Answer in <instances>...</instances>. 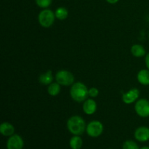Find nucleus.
I'll return each instance as SVG.
<instances>
[{
	"mask_svg": "<svg viewBox=\"0 0 149 149\" xmlns=\"http://www.w3.org/2000/svg\"><path fill=\"white\" fill-rule=\"evenodd\" d=\"M103 125L100 121L93 120L88 123L86 128L87 134L91 138H97L100 136L103 132Z\"/></svg>",
	"mask_w": 149,
	"mask_h": 149,
	"instance_id": "obj_5",
	"label": "nucleus"
},
{
	"mask_svg": "<svg viewBox=\"0 0 149 149\" xmlns=\"http://www.w3.org/2000/svg\"><path fill=\"white\" fill-rule=\"evenodd\" d=\"M135 111L137 114L143 118L149 116V101L147 99L141 98L136 102Z\"/></svg>",
	"mask_w": 149,
	"mask_h": 149,
	"instance_id": "obj_6",
	"label": "nucleus"
},
{
	"mask_svg": "<svg viewBox=\"0 0 149 149\" xmlns=\"http://www.w3.org/2000/svg\"><path fill=\"white\" fill-rule=\"evenodd\" d=\"M52 80H53V76L51 70H48L45 73H42L39 77V83L43 85H49L51 83H52Z\"/></svg>",
	"mask_w": 149,
	"mask_h": 149,
	"instance_id": "obj_12",
	"label": "nucleus"
},
{
	"mask_svg": "<svg viewBox=\"0 0 149 149\" xmlns=\"http://www.w3.org/2000/svg\"><path fill=\"white\" fill-rule=\"evenodd\" d=\"M83 111L87 115H93L97 111V103L93 98L87 99L83 103Z\"/></svg>",
	"mask_w": 149,
	"mask_h": 149,
	"instance_id": "obj_10",
	"label": "nucleus"
},
{
	"mask_svg": "<svg viewBox=\"0 0 149 149\" xmlns=\"http://www.w3.org/2000/svg\"><path fill=\"white\" fill-rule=\"evenodd\" d=\"M67 128L74 135H81L86 131L87 125L81 116L74 115L71 116L67 121Z\"/></svg>",
	"mask_w": 149,
	"mask_h": 149,
	"instance_id": "obj_1",
	"label": "nucleus"
},
{
	"mask_svg": "<svg viewBox=\"0 0 149 149\" xmlns=\"http://www.w3.org/2000/svg\"><path fill=\"white\" fill-rule=\"evenodd\" d=\"M61 92V85L58 82H52L48 86L47 93L49 95L55 97Z\"/></svg>",
	"mask_w": 149,
	"mask_h": 149,
	"instance_id": "obj_16",
	"label": "nucleus"
},
{
	"mask_svg": "<svg viewBox=\"0 0 149 149\" xmlns=\"http://www.w3.org/2000/svg\"><path fill=\"white\" fill-rule=\"evenodd\" d=\"M148 36H149V34H148Z\"/></svg>",
	"mask_w": 149,
	"mask_h": 149,
	"instance_id": "obj_24",
	"label": "nucleus"
},
{
	"mask_svg": "<svg viewBox=\"0 0 149 149\" xmlns=\"http://www.w3.org/2000/svg\"><path fill=\"white\" fill-rule=\"evenodd\" d=\"M122 149H140L138 144L132 140L125 141L122 145Z\"/></svg>",
	"mask_w": 149,
	"mask_h": 149,
	"instance_id": "obj_18",
	"label": "nucleus"
},
{
	"mask_svg": "<svg viewBox=\"0 0 149 149\" xmlns=\"http://www.w3.org/2000/svg\"><path fill=\"white\" fill-rule=\"evenodd\" d=\"M145 63H146V68L149 70V53L147 54L146 56Z\"/></svg>",
	"mask_w": 149,
	"mask_h": 149,
	"instance_id": "obj_21",
	"label": "nucleus"
},
{
	"mask_svg": "<svg viewBox=\"0 0 149 149\" xmlns=\"http://www.w3.org/2000/svg\"><path fill=\"white\" fill-rule=\"evenodd\" d=\"M55 80L60 85L70 86L74 83V76L70 71L61 70L55 74Z\"/></svg>",
	"mask_w": 149,
	"mask_h": 149,
	"instance_id": "obj_4",
	"label": "nucleus"
},
{
	"mask_svg": "<svg viewBox=\"0 0 149 149\" xmlns=\"http://www.w3.org/2000/svg\"><path fill=\"white\" fill-rule=\"evenodd\" d=\"M55 17V13L49 9H44L38 15V21L43 28H49L53 25Z\"/></svg>",
	"mask_w": 149,
	"mask_h": 149,
	"instance_id": "obj_3",
	"label": "nucleus"
},
{
	"mask_svg": "<svg viewBox=\"0 0 149 149\" xmlns=\"http://www.w3.org/2000/svg\"><path fill=\"white\" fill-rule=\"evenodd\" d=\"M106 1H107L108 3H109V4H116V3L119 1V0H106Z\"/></svg>",
	"mask_w": 149,
	"mask_h": 149,
	"instance_id": "obj_22",
	"label": "nucleus"
},
{
	"mask_svg": "<svg viewBox=\"0 0 149 149\" xmlns=\"http://www.w3.org/2000/svg\"><path fill=\"white\" fill-rule=\"evenodd\" d=\"M137 79L138 82L144 86L149 85V70L142 69L138 73Z\"/></svg>",
	"mask_w": 149,
	"mask_h": 149,
	"instance_id": "obj_13",
	"label": "nucleus"
},
{
	"mask_svg": "<svg viewBox=\"0 0 149 149\" xmlns=\"http://www.w3.org/2000/svg\"><path fill=\"white\" fill-rule=\"evenodd\" d=\"M88 95L90 97H93V98L97 97L99 95L98 89L96 88V87H91L90 89H89Z\"/></svg>",
	"mask_w": 149,
	"mask_h": 149,
	"instance_id": "obj_20",
	"label": "nucleus"
},
{
	"mask_svg": "<svg viewBox=\"0 0 149 149\" xmlns=\"http://www.w3.org/2000/svg\"><path fill=\"white\" fill-rule=\"evenodd\" d=\"M82 145V139L79 135H74L70 139L69 146L71 149H81Z\"/></svg>",
	"mask_w": 149,
	"mask_h": 149,
	"instance_id": "obj_15",
	"label": "nucleus"
},
{
	"mask_svg": "<svg viewBox=\"0 0 149 149\" xmlns=\"http://www.w3.org/2000/svg\"><path fill=\"white\" fill-rule=\"evenodd\" d=\"M140 149H149V147L148 146H143V147H142V148H141Z\"/></svg>",
	"mask_w": 149,
	"mask_h": 149,
	"instance_id": "obj_23",
	"label": "nucleus"
},
{
	"mask_svg": "<svg viewBox=\"0 0 149 149\" xmlns=\"http://www.w3.org/2000/svg\"><path fill=\"white\" fill-rule=\"evenodd\" d=\"M135 138L140 142H146L149 140V128L142 126L137 128L134 133Z\"/></svg>",
	"mask_w": 149,
	"mask_h": 149,
	"instance_id": "obj_9",
	"label": "nucleus"
},
{
	"mask_svg": "<svg viewBox=\"0 0 149 149\" xmlns=\"http://www.w3.org/2000/svg\"><path fill=\"white\" fill-rule=\"evenodd\" d=\"M89 90L87 89V86L82 82L74 83L71 85V90H70V95L71 98L76 102L81 103L87 100Z\"/></svg>",
	"mask_w": 149,
	"mask_h": 149,
	"instance_id": "obj_2",
	"label": "nucleus"
},
{
	"mask_svg": "<svg viewBox=\"0 0 149 149\" xmlns=\"http://www.w3.org/2000/svg\"><path fill=\"white\" fill-rule=\"evenodd\" d=\"M52 0H35V2L38 7L43 9H47L52 4Z\"/></svg>",
	"mask_w": 149,
	"mask_h": 149,
	"instance_id": "obj_19",
	"label": "nucleus"
},
{
	"mask_svg": "<svg viewBox=\"0 0 149 149\" xmlns=\"http://www.w3.org/2000/svg\"><path fill=\"white\" fill-rule=\"evenodd\" d=\"M140 96V91L137 88H132L127 93L122 94V101L125 104H132L136 101Z\"/></svg>",
	"mask_w": 149,
	"mask_h": 149,
	"instance_id": "obj_8",
	"label": "nucleus"
},
{
	"mask_svg": "<svg viewBox=\"0 0 149 149\" xmlns=\"http://www.w3.org/2000/svg\"><path fill=\"white\" fill-rule=\"evenodd\" d=\"M15 127L10 122H3L0 125V133L5 137H10L14 135Z\"/></svg>",
	"mask_w": 149,
	"mask_h": 149,
	"instance_id": "obj_11",
	"label": "nucleus"
},
{
	"mask_svg": "<svg viewBox=\"0 0 149 149\" xmlns=\"http://www.w3.org/2000/svg\"><path fill=\"white\" fill-rule=\"evenodd\" d=\"M24 142L21 136L14 134L9 138L7 142V149H23Z\"/></svg>",
	"mask_w": 149,
	"mask_h": 149,
	"instance_id": "obj_7",
	"label": "nucleus"
},
{
	"mask_svg": "<svg viewBox=\"0 0 149 149\" xmlns=\"http://www.w3.org/2000/svg\"><path fill=\"white\" fill-rule=\"evenodd\" d=\"M55 17L60 20H63L68 17V11L65 7H60L56 9L55 12Z\"/></svg>",
	"mask_w": 149,
	"mask_h": 149,
	"instance_id": "obj_17",
	"label": "nucleus"
},
{
	"mask_svg": "<svg viewBox=\"0 0 149 149\" xmlns=\"http://www.w3.org/2000/svg\"><path fill=\"white\" fill-rule=\"evenodd\" d=\"M131 53L135 58H142V57L146 55V49L142 45H133L131 47Z\"/></svg>",
	"mask_w": 149,
	"mask_h": 149,
	"instance_id": "obj_14",
	"label": "nucleus"
}]
</instances>
